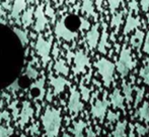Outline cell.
<instances>
[{"mask_svg": "<svg viewBox=\"0 0 149 137\" xmlns=\"http://www.w3.org/2000/svg\"><path fill=\"white\" fill-rule=\"evenodd\" d=\"M81 11L83 13H86L88 16H93L94 18H97V14L94 12L93 1H83L81 6Z\"/></svg>", "mask_w": 149, "mask_h": 137, "instance_id": "obj_21", "label": "cell"}, {"mask_svg": "<svg viewBox=\"0 0 149 137\" xmlns=\"http://www.w3.org/2000/svg\"><path fill=\"white\" fill-rule=\"evenodd\" d=\"M144 36H145V35H144V32L140 29H137L135 32V34L132 35L131 39H130V43H131V45L138 51V53H140L142 43H143Z\"/></svg>", "mask_w": 149, "mask_h": 137, "instance_id": "obj_14", "label": "cell"}, {"mask_svg": "<svg viewBox=\"0 0 149 137\" xmlns=\"http://www.w3.org/2000/svg\"><path fill=\"white\" fill-rule=\"evenodd\" d=\"M108 120L109 121L112 123V122H114V121H116L117 119L119 118V114L118 113H114V112H112V111H110L108 113Z\"/></svg>", "mask_w": 149, "mask_h": 137, "instance_id": "obj_40", "label": "cell"}, {"mask_svg": "<svg viewBox=\"0 0 149 137\" xmlns=\"http://www.w3.org/2000/svg\"><path fill=\"white\" fill-rule=\"evenodd\" d=\"M20 89V87H19V82H18V80H15L13 83H12L11 85H10L9 87L7 88V90H9V91H11L12 93H15V92H17L18 90Z\"/></svg>", "mask_w": 149, "mask_h": 137, "instance_id": "obj_36", "label": "cell"}, {"mask_svg": "<svg viewBox=\"0 0 149 137\" xmlns=\"http://www.w3.org/2000/svg\"><path fill=\"white\" fill-rule=\"evenodd\" d=\"M0 23H2V24H6V21L4 19H2L1 17H0Z\"/></svg>", "mask_w": 149, "mask_h": 137, "instance_id": "obj_51", "label": "cell"}, {"mask_svg": "<svg viewBox=\"0 0 149 137\" xmlns=\"http://www.w3.org/2000/svg\"><path fill=\"white\" fill-rule=\"evenodd\" d=\"M52 43H53V37L50 36L49 40H46L42 35H39L37 38V42H36V51H37L38 55L42 59V63L43 66L46 67L47 64L50 62L51 58H50V51H51Z\"/></svg>", "mask_w": 149, "mask_h": 137, "instance_id": "obj_4", "label": "cell"}, {"mask_svg": "<svg viewBox=\"0 0 149 137\" xmlns=\"http://www.w3.org/2000/svg\"><path fill=\"white\" fill-rule=\"evenodd\" d=\"M148 130H149V128L147 126H143L139 123L136 124V131H137V133L139 134V136L146 135V134L148 133Z\"/></svg>", "mask_w": 149, "mask_h": 137, "instance_id": "obj_34", "label": "cell"}, {"mask_svg": "<svg viewBox=\"0 0 149 137\" xmlns=\"http://www.w3.org/2000/svg\"><path fill=\"white\" fill-rule=\"evenodd\" d=\"M140 4H141L142 6V10L143 11H148V8H149V1L148 0H146V1H141L140 2Z\"/></svg>", "mask_w": 149, "mask_h": 137, "instance_id": "obj_45", "label": "cell"}, {"mask_svg": "<svg viewBox=\"0 0 149 137\" xmlns=\"http://www.w3.org/2000/svg\"><path fill=\"white\" fill-rule=\"evenodd\" d=\"M135 67L136 63L133 62V60H132L131 51L124 47L121 51V55H120L119 62L117 63V68H118L120 75L124 78V77H126L129 74V72L132 68Z\"/></svg>", "mask_w": 149, "mask_h": 137, "instance_id": "obj_3", "label": "cell"}, {"mask_svg": "<svg viewBox=\"0 0 149 137\" xmlns=\"http://www.w3.org/2000/svg\"><path fill=\"white\" fill-rule=\"evenodd\" d=\"M140 25V18L139 17H133L132 13H129L126 20V25L124 27V34H128L129 32H131L133 29H135L136 27Z\"/></svg>", "mask_w": 149, "mask_h": 137, "instance_id": "obj_15", "label": "cell"}, {"mask_svg": "<svg viewBox=\"0 0 149 137\" xmlns=\"http://www.w3.org/2000/svg\"><path fill=\"white\" fill-rule=\"evenodd\" d=\"M49 79H50V84H51V86L53 87L54 89V92H53V96H58L59 94L64 91L65 89V86L66 85H68V86H70V82H68V81L66 80L65 78H63V77H54L52 74L49 75Z\"/></svg>", "mask_w": 149, "mask_h": 137, "instance_id": "obj_12", "label": "cell"}, {"mask_svg": "<svg viewBox=\"0 0 149 137\" xmlns=\"http://www.w3.org/2000/svg\"><path fill=\"white\" fill-rule=\"evenodd\" d=\"M44 13H45V15L49 16V17L51 18L53 21H55V19H56L55 11H54V9L49 5V4H48V5H46V8H45V11H44Z\"/></svg>", "mask_w": 149, "mask_h": 137, "instance_id": "obj_35", "label": "cell"}, {"mask_svg": "<svg viewBox=\"0 0 149 137\" xmlns=\"http://www.w3.org/2000/svg\"><path fill=\"white\" fill-rule=\"evenodd\" d=\"M123 92L125 94V98L127 100V103H131L133 100L132 97V87L130 84H127L126 82H123Z\"/></svg>", "mask_w": 149, "mask_h": 137, "instance_id": "obj_29", "label": "cell"}, {"mask_svg": "<svg viewBox=\"0 0 149 137\" xmlns=\"http://www.w3.org/2000/svg\"><path fill=\"white\" fill-rule=\"evenodd\" d=\"M33 116V109L31 108V103L29 101H24L22 102V107L20 109L19 113V121H18V125L20 128H24L26 124L29 123L30 119Z\"/></svg>", "mask_w": 149, "mask_h": 137, "instance_id": "obj_10", "label": "cell"}, {"mask_svg": "<svg viewBox=\"0 0 149 137\" xmlns=\"http://www.w3.org/2000/svg\"><path fill=\"white\" fill-rule=\"evenodd\" d=\"M140 77L144 80V83L149 86V59L146 60L144 68L140 70Z\"/></svg>", "mask_w": 149, "mask_h": 137, "instance_id": "obj_28", "label": "cell"}, {"mask_svg": "<svg viewBox=\"0 0 149 137\" xmlns=\"http://www.w3.org/2000/svg\"><path fill=\"white\" fill-rule=\"evenodd\" d=\"M129 6H130V8H131L132 10H134V11L137 13V12H138V2L137 1H130L129 2Z\"/></svg>", "mask_w": 149, "mask_h": 137, "instance_id": "obj_44", "label": "cell"}, {"mask_svg": "<svg viewBox=\"0 0 149 137\" xmlns=\"http://www.w3.org/2000/svg\"><path fill=\"white\" fill-rule=\"evenodd\" d=\"M126 126H127V121L119 122L116 125L114 132H113V137H124L125 135Z\"/></svg>", "mask_w": 149, "mask_h": 137, "instance_id": "obj_25", "label": "cell"}, {"mask_svg": "<svg viewBox=\"0 0 149 137\" xmlns=\"http://www.w3.org/2000/svg\"><path fill=\"white\" fill-rule=\"evenodd\" d=\"M109 105H110V102L107 100V92H104V99L102 100H97L94 105H92L91 108L92 116L95 118H98V119H100L102 121Z\"/></svg>", "mask_w": 149, "mask_h": 137, "instance_id": "obj_9", "label": "cell"}, {"mask_svg": "<svg viewBox=\"0 0 149 137\" xmlns=\"http://www.w3.org/2000/svg\"><path fill=\"white\" fill-rule=\"evenodd\" d=\"M20 137H28V136H26L24 134H22V135H20Z\"/></svg>", "mask_w": 149, "mask_h": 137, "instance_id": "obj_53", "label": "cell"}, {"mask_svg": "<svg viewBox=\"0 0 149 137\" xmlns=\"http://www.w3.org/2000/svg\"><path fill=\"white\" fill-rule=\"evenodd\" d=\"M111 102L115 108H120V109L124 110L125 106H124V98L121 94H120L119 89H115L113 92L112 96H111Z\"/></svg>", "mask_w": 149, "mask_h": 137, "instance_id": "obj_17", "label": "cell"}, {"mask_svg": "<svg viewBox=\"0 0 149 137\" xmlns=\"http://www.w3.org/2000/svg\"><path fill=\"white\" fill-rule=\"evenodd\" d=\"M54 70L57 73L64 75V76H68L69 75V68L66 66L64 60H59V61L56 62L55 65H54Z\"/></svg>", "mask_w": 149, "mask_h": 137, "instance_id": "obj_24", "label": "cell"}, {"mask_svg": "<svg viewBox=\"0 0 149 137\" xmlns=\"http://www.w3.org/2000/svg\"><path fill=\"white\" fill-rule=\"evenodd\" d=\"M94 66L97 68L100 75L102 77V81L106 87H110L114 80V73H115V65L111 63L107 59H100L94 64Z\"/></svg>", "mask_w": 149, "mask_h": 137, "instance_id": "obj_2", "label": "cell"}, {"mask_svg": "<svg viewBox=\"0 0 149 137\" xmlns=\"http://www.w3.org/2000/svg\"><path fill=\"white\" fill-rule=\"evenodd\" d=\"M13 32L17 35L18 39L20 40L22 42V47H26V45L29 43V37H28V30H24V29H20V28L17 27H13Z\"/></svg>", "mask_w": 149, "mask_h": 137, "instance_id": "obj_23", "label": "cell"}, {"mask_svg": "<svg viewBox=\"0 0 149 137\" xmlns=\"http://www.w3.org/2000/svg\"><path fill=\"white\" fill-rule=\"evenodd\" d=\"M26 77H28V79H33V80H37L38 77H39V72L33 68V63L30 62L26 66Z\"/></svg>", "mask_w": 149, "mask_h": 137, "instance_id": "obj_26", "label": "cell"}, {"mask_svg": "<svg viewBox=\"0 0 149 137\" xmlns=\"http://www.w3.org/2000/svg\"><path fill=\"white\" fill-rule=\"evenodd\" d=\"M129 137H135V134H134V132H133V126H131V131H130Z\"/></svg>", "mask_w": 149, "mask_h": 137, "instance_id": "obj_50", "label": "cell"}, {"mask_svg": "<svg viewBox=\"0 0 149 137\" xmlns=\"http://www.w3.org/2000/svg\"><path fill=\"white\" fill-rule=\"evenodd\" d=\"M122 2L121 1H114V0H111V1H109V4H110V8H111V13H115V10L117 9V8H119L120 4H121Z\"/></svg>", "mask_w": 149, "mask_h": 137, "instance_id": "obj_38", "label": "cell"}, {"mask_svg": "<svg viewBox=\"0 0 149 137\" xmlns=\"http://www.w3.org/2000/svg\"><path fill=\"white\" fill-rule=\"evenodd\" d=\"M135 115L138 116L141 120H145L146 122H149V103L144 102L143 106L136 111Z\"/></svg>", "mask_w": 149, "mask_h": 137, "instance_id": "obj_20", "label": "cell"}, {"mask_svg": "<svg viewBox=\"0 0 149 137\" xmlns=\"http://www.w3.org/2000/svg\"><path fill=\"white\" fill-rule=\"evenodd\" d=\"M90 27V24L89 21H87L85 18H80V26H79V29L83 30V29H89Z\"/></svg>", "mask_w": 149, "mask_h": 137, "instance_id": "obj_39", "label": "cell"}, {"mask_svg": "<svg viewBox=\"0 0 149 137\" xmlns=\"http://www.w3.org/2000/svg\"><path fill=\"white\" fill-rule=\"evenodd\" d=\"M52 53H53V57L54 59H57L58 55H59V49H58V45L56 43V45H54V49H53V51H52Z\"/></svg>", "mask_w": 149, "mask_h": 137, "instance_id": "obj_46", "label": "cell"}, {"mask_svg": "<svg viewBox=\"0 0 149 137\" xmlns=\"http://www.w3.org/2000/svg\"><path fill=\"white\" fill-rule=\"evenodd\" d=\"M104 25V30H102V37H100V43L97 45V49H98V51L102 55L107 53V49L106 47L109 45L108 43V37H109V34L107 32V25L106 23L102 24Z\"/></svg>", "mask_w": 149, "mask_h": 137, "instance_id": "obj_18", "label": "cell"}, {"mask_svg": "<svg viewBox=\"0 0 149 137\" xmlns=\"http://www.w3.org/2000/svg\"><path fill=\"white\" fill-rule=\"evenodd\" d=\"M74 68H73V73L75 76L79 75L80 73L85 72V67H89V59L82 51H78L76 53H74Z\"/></svg>", "mask_w": 149, "mask_h": 137, "instance_id": "obj_8", "label": "cell"}, {"mask_svg": "<svg viewBox=\"0 0 149 137\" xmlns=\"http://www.w3.org/2000/svg\"><path fill=\"white\" fill-rule=\"evenodd\" d=\"M33 12H35V9L33 7L29 8L28 10L22 13V24L24 25V28L29 27L31 23H33Z\"/></svg>", "mask_w": 149, "mask_h": 137, "instance_id": "obj_19", "label": "cell"}, {"mask_svg": "<svg viewBox=\"0 0 149 137\" xmlns=\"http://www.w3.org/2000/svg\"><path fill=\"white\" fill-rule=\"evenodd\" d=\"M14 130L12 127L8 126L7 128H5L4 126L0 125V137H10L13 134Z\"/></svg>", "mask_w": 149, "mask_h": 137, "instance_id": "obj_33", "label": "cell"}, {"mask_svg": "<svg viewBox=\"0 0 149 137\" xmlns=\"http://www.w3.org/2000/svg\"><path fill=\"white\" fill-rule=\"evenodd\" d=\"M122 19H123V12H118L117 14H115L112 18L111 21V26L116 28V34H118L119 27L122 23Z\"/></svg>", "mask_w": 149, "mask_h": 137, "instance_id": "obj_27", "label": "cell"}, {"mask_svg": "<svg viewBox=\"0 0 149 137\" xmlns=\"http://www.w3.org/2000/svg\"><path fill=\"white\" fill-rule=\"evenodd\" d=\"M68 109L71 114L77 116L83 109V104L80 102V93L74 88L70 89V97L68 102Z\"/></svg>", "mask_w": 149, "mask_h": 137, "instance_id": "obj_7", "label": "cell"}, {"mask_svg": "<svg viewBox=\"0 0 149 137\" xmlns=\"http://www.w3.org/2000/svg\"><path fill=\"white\" fill-rule=\"evenodd\" d=\"M42 123L47 137H57L62 123L60 110L48 106L42 116Z\"/></svg>", "mask_w": 149, "mask_h": 137, "instance_id": "obj_1", "label": "cell"}, {"mask_svg": "<svg viewBox=\"0 0 149 137\" xmlns=\"http://www.w3.org/2000/svg\"><path fill=\"white\" fill-rule=\"evenodd\" d=\"M135 90H136V98H135V103H134V107H137L138 104L143 100L145 90H144V88H135Z\"/></svg>", "mask_w": 149, "mask_h": 137, "instance_id": "obj_32", "label": "cell"}, {"mask_svg": "<svg viewBox=\"0 0 149 137\" xmlns=\"http://www.w3.org/2000/svg\"><path fill=\"white\" fill-rule=\"evenodd\" d=\"M94 3L96 4V7L98 8V10H100V11L102 12V6H100V5L102 4V1H95Z\"/></svg>", "mask_w": 149, "mask_h": 137, "instance_id": "obj_49", "label": "cell"}, {"mask_svg": "<svg viewBox=\"0 0 149 137\" xmlns=\"http://www.w3.org/2000/svg\"><path fill=\"white\" fill-rule=\"evenodd\" d=\"M62 137H71V136L69 135L68 133H64V134H63V136H62Z\"/></svg>", "mask_w": 149, "mask_h": 137, "instance_id": "obj_52", "label": "cell"}, {"mask_svg": "<svg viewBox=\"0 0 149 137\" xmlns=\"http://www.w3.org/2000/svg\"><path fill=\"white\" fill-rule=\"evenodd\" d=\"M1 120H5L6 122H9L10 121V118H9V113L7 111H3L0 113V121Z\"/></svg>", "mask_w": 149, "mask_h": 137, "instance_id": "obj_42", "label": "cell"}, {"mask_svg": "<svg viewBox=\"0 0 149 137\" xmlns=\"http://www.w3.org/2000/svg\"><path fill=\"white\" fill-rule=\"evenodd\" d=\"M73 129L72 132L74 134V137H83V130L86 127V123L82 120H79L78 122H74L73 123Z\"/></svg>", "mask_w": 149, "mask_h": 137, "instance_id": "obj_22", "label": "cell"}, {"mask_svg": "<svg viewBox=\"0 0 149 137\" xmlns=\"http://www.w3.org/2000/svg\"><path fill=\"white\" fill-rule=\"evenodd\" d=\"M26 1H22V0L14 1L13 5H12L11 14H10V16L18 21V16H19V13L26 9ZM17 21H16V22H17Z\"/></svg>", "mask_w": 149, "mask_h": 137, "instance_id": "obj_16", "label": "cell"}, {"mask_svg": "<svg viewBox=\"0 0 149 137\" xmlns=\"http://www.w3.org/2000/svg\"><path fill=\"white\" fill-rule=\"evenodd\" d=\"M33 15L36 17V24H35V32H41L46 28V25L48 24V19L46 17L45 13H44V7L43 5H39L35 9Z\"/></svg>", "mask_w": 149, "mask_h": 137, "instance_id": "obj_11", "label": "cell"}, {"mask_svg": "<svg viewBox=\"0 0 149 137\" xmlns=\"http://www.w3.org/2000/svg\"><path fill=\"white\" fill-rule=\"evenodd\" d=\"M65 47L67 49V53H66V55H67V63L68 64H70L71 63V60H72V58H74V53H72V51H70V49H68V47H67L66 45H65Z\"/></svg>", "mask_w": 149, "mask_h": 137, "instance_id": "obj_43", "label": "cell"}, {"mask_svg": "<svg viewBox=\"0 0 149 137\" xmlns=\"http://www.w3.org/2000/svg\"><path fill=\"white\" fill-rule=\"evenodd\" d=\"M79 88H80V94H81V96H82V99L84 101H88L89 97H90V89L84 86V84H83V79L81 80Z\"/></svg>", "mask_w": 149, "mask_h": 137, "instance_id": "obj_31", "label": "cell"}, {"mask_svg": "<svg viewBox=\"0 0 149 137\" xmlns=\"http://www.w3.org/2000/svg\"><path fill=\"white\" fill-rule=\"evenodd\" d=\"M29 132H30V133H31L33 136V134H35V135H39V134H40L39 124H38V123L33 124V125H31V127L29 128Z\"/></svg>", "mask_w": 149, "mask_h": 137, "instance_id": "obj_37", "label": "cell"}, {"mask_svg": "<svg viewBox=\"0 0 149 137\" xmlns=\"http://www.w3.org/2000/svg\"><path fill=\"white\" fill-rule=\"evenodd\" d=\"M66 16L62 17L59 21L56 23L55 26V34L57 35L58 38H63L67 41H72L78 36V34L76 32H72L66 26L65 23Z\"/></svg>", "mask_w": 149, "mask_h": 137, "instance_id": "obj_5", "label": "cell"}, {"mask_svg": "<svg viewBox=\"0 0 149 137\" xmlns=\"http://www.w3.org/2000/svg\"><path fill=\"white\" fill-rule=\"evenodd\" d=\"M143 51L145 53H147V55H149V32L146 34L145 42H144V45H143Z\"/></svg>", "mask_w": 149, "mask_h": 137, "instance_id": "obj_41", "label": "cell"}, {"mask_svg": "<svg viewBox=\"0 0 149 137\" xmlns=\"http://www.w3.org/2000/svg\"><path fill=\"white\" fill-rule=\"evenodd\" d=\"M86 137H95V133L91 128H87L86 129Z\"/></svg>", "mask_w": 149, "mask_h": 137, "instance_id": "obj_47", "label": "cell"}, {"mask_svg": "<svg viewBox=\"0 0 149 137\" xmlns=\"http://www.w3.org/2000/svg\"><path fill=\"white\" fill-rule=\"evenodd\" d=\"M46 78L42 77L41 79L37 80L35 83L31 84L30 86V96L33 98L35 101H43L46 96V89H45Z\"/></svg>", "mask_w": 149, "mask_h": 137, "instance_id": "obj_6", "label": "cell"}, {"mask_svg": "<svg viewBox=\"0 0 149 137\" xmlns=\"http://www.w3.org/2000/svg\"><path fill=\"white\" fill-rule=\"evenodd\" d=\"M17 104H18L17 100H14V101H12L10 104H8L9 109L12 110V117H13L14 121H16L17 118H18V116H19V109H18V107H17Z\"/></svg>", "mask_w": 149, "mask_h": 137, "instance_id": "obj_30", "label": "cell"}, {"mask_svg": "<svg viewBox=\"0 0 149 137\" xmlns=\"http://www.w3.org/2000/svg\"><path fill=\"white\" fill-rule=\"evenodd\" d=\"M98 38H100V32H98V24H94L91 29L88 30L86 34V40L90 49H94L97 45Z\"/></svg>", "mask_w": 149, "mask_h": 137, "instance_id": "obj_13", "label": "cell"}, {"mask_svg": "<svg viewBox=\"0 0 149 137\" xmlns=\"http://www.w3.org/2000/svg\"><path fill=\"white\" fill-rule=\"evenodd\" d=\"M47 96H46V99H47V101L48 102H52V99H53V94H52V92H51V90H48V92H47Z\"/></svg>", "mask_w": 149, "mask_h": 137, "instance_id": "obj_48", "label": "cell"}]
</instances>
